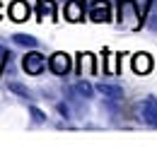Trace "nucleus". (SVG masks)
<instances>
[{
  "label": "nucleus",
  "instance_id": "1",
  "mask_svg": "<svg viewBox=\"0 0 157 147\" xmlns=\"http://www.w3.org/2000/svg\"><path fill=\"white\" fill-rule=\"evenodd\" d=\"M46 68V58L41 53H27L22 58V70L27 75H41Z\"/></svg>",
  "mask_w": 157,
  "mask_h": 147
},
{
  "label": "nucleus",
  "instance_id": "2",
  "mask_svg": "<svg viewBox=\"0 0 157 147\" xmlns=\"http://www.w3.org/2000/svg\"><path fill=\"white\" fill-rule=\"evenodd\" d=\"M140 118L147 123V126H155L157 128V96H145V101L140 104Z\"/></svg>",
  "mask_w": 157,
  "mask_h": 147
},
{
  "label": "nucleus",
  "instance_id": "3",
  "mask_svg": "<svg viewBox=\"0 0 157 147\" xmlns=\"http://www.w3.org/2000/svg\"><path fill=\"white\" fill-rule=\"evenodd\" d=\"M70 65H73V63H70V55L68 53H60L58 51V53H53L48 58V68L56 75H68L70 73Z\"/></svg>",
  "mask_w": 157,
  "mask_h": 147
},
{
  "label": "nucleus",
  "instance_id": "4",
  "mask_svg": "<svg viewBox=\"0 0 157 147\" xmlns=\"http://www.w3.org/2000/svg\"><path fill=\"white\" fill-rule=\"evenodd\" d=\"M118 15H121V22H128L131 27H138V7L133 0L118 2Z\"/></svg>",
  "mask_w": 157,
  "mask_h": 147
},
{
  "label": "nucleus",
  "instance_id": "5",
  "mask_svg": "<svg viewBox=\"0 0 157 147\" xmlns=\"http://www.w3.org/2000/svg\"><path fill=\"white\" fill-rule=\"evenodd\" d=\"M97 92L104 94L106 99H111V101H121L123 99V89L118 87V85H109V82H99L97 85Z\"/></svg>",
  "mask_w": 157,
  "mask_h": 147
},
{
  "label": "nucleus",
  "instance_id": "6",
  "mask_svg": "<svg viewBox=\"0 0 157 147\" xmlns=\"http://www.w3.org/2000/svg\"><path fill=\"white\" fill-rule=\"evenodd\" d=\"M10 17L15 19V22H24V19H29V5H27L24 0H15V2L10 5Z\"/></svg>",
  "mask_w": 157,
  "mask_h": 147
},
{
  "label": "nucleus",
  "instance_id": "7",
  "mask_svg": "<svg viewBox=\"0 0 157 147\" xmlns=\"http://www.w3.org/2000/svg\"><path fill=\"white\" fill-rule=\"evenodd\" d=\"M90 19L92 22H109V5L104 0H97L94 7L90 10Z\"/></svg>",
  "mask_w": 157,
  "mask_h": 147
},
{
  "label": "nucleus",
  "instance_id": "8",
  "mask_svg": "<svg viewBox=\"0 0 157 147\" xmlns=\"http://www.w3.org/2000/svg\"><path fill=\"white\" fill-rule=\"evenodd\" d=\"M82 17H85V10H82V5L78 0H73V2L65 5V19L68 22H80Z\"/></svg>",
  "mask_w": 157,
  "mask_h": 147
},
{
  "label": "nucleus",
  "instance_id": "9",
  "mask_svg": "<svg viewBox=\"0 0 157 147\" xmlns=\"http://www.w3.org/2000/svg\"><path fill=\"white\" fill-rule=\"evenodd\" d=\"M133 68H136V73H147L150 68H152V58L147 53H138L136 58H133Z\"/></svg>",
  "mask_w": 157,
  "mask_h": 147
},
{
  "label": "nucleus",
  "instance_id": "10",
  "mask_svg": "<svg viewBox=\"0 0 157 147\" xmlns=\"http://www.w3.org/2000/svg\"><path fill=\"white\" fill-rule=\"evenodd\" d=\"M39 15H41V19L48 17V22H53L56 12H53V2H51V0H41L39 2Z\"/></svg>",
  "mask_w": 157,
  "mask_h": 147
},
{
  "label": "nucleus",
  "instance_id": "11",
  "mask_svg": "<svg viewBox=\"0 0 157 147\" xmlns=\"http://www.w3.org/2000/svg\"><path fill=\"white\" fill-rule=\"evenodd\" d=\"M73 89H75V94H78V96H82V99H90V96H92V92H94L90 82H78Z\"/></svg>",
  "mask_w": 157,
  "mask_h": 147
},
{
  "label": "nucleus",
  "instance_id": "12",
  "mask_svg": "<svg viewBox=\"0 0 157 147\" xmlns=\"http://www.w3.org/2000/svg\"><path fill=\"white\" fill-rule=\"evenodd\" d=\"M12 41H15V43H20V46H29V48H34V46L39 43L36 39L29 36V34H15V36H12Z\"/></svg>",
  "mask_w": 157,
  "mask_h": 147
},
{
  "label": "nucleus",
  "instance_id": "13",
  "mask_svg": "<svg viewBox=\"0 0 157 147\" xmlns=\"http://www.w3.org/2000/svg\"><path fill=\"white\" fill-rule=\"evenodd\" d=\"M7 87H10V92L20 94L22 99H32V92H29V89H27V87H24V85H22V82H10V85H7Z\"/></svg>",
  "mask_w": 157,
  "mask_h": 147
},
{
  "label": "nucleus",
  "instance_id": "14",
  "mask_svg": "<svg viewBox=\"0 0 157 147\" xmlns=\"http://www.w3.org/2000/svg\"><path fill=\"white\" fill-rule=\"evenodd\" d=\"M29 113H32V118H34L36 123H44V121H46V113L41 109H36V106H29Z\"/></svg>",
  "mask_w": 157,
  "mask_h": 147
},
{
  "label": "nucleus",
  "instance_id": "15",
  "mask_svg": "<svg viewBox=\"0 0 157 147\" xmlns=\"http://www.w3.org/2000/svg\"><path fill=\"white\" fill-rule=\"evenodd\" d=\"M0 15H2V10H0Z\"/></svg>",
  "mask_w": 157,
  "mask_h": 147
}]
</instances>
